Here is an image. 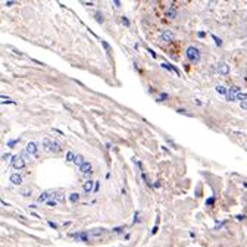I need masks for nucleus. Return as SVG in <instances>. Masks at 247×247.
Listing matches in <instances>:
<instances>
[{
  "label": "nucleus",
  "instance_id": "nucleus-1",
  "mask_svg": "<svg viewBox=\"0 0 247 247\" xmlns=\"http://www.w3.org/2000/svg\"><path fill=\"white\" fill-rule=\"evenodd\" d=\"M43 149L50 151V153H60L62 151V147H60V144L57 141H53V140H49V138L43 140Z\"/></svg>",
  "mask_w": 247,
  "mask_h": 247
},
{
  "label": "nucleus",
  "instance_id": "nucleus-2",
  "mask_svg": "<svg viewBox=\"0 0 247 247\" xmlns=\"http://www.w3.org/2000/svg\"><path fill=\"white\" fill-rule=\"evenodd\" d=\"M185 56H187V59L191 60V62H199L200 50L197 47H194V46H190V47H187V50H185Z\"/></svg>",
  "mask_w": 247,
  "mask_h": 247
},
{
  "label": "nucleus",
  "instance_id": "nucleus-3",
  "mask_svg": "<svg viewBox=\"0 0 247 247\" xmlns=\"http://www.w3.org/2000/svg\"><path fill=\"white\" fill-rule=\"evenodd\" d=\"M25 163H27V160H25L24 157L21 156V153L19 155H15V156L12 157V160H11V166L15 169H22L25 166Z\"/></svg>",
  "mask_w": 247,
  "mask_h": 247
},
{
  "label": "nucleus",
  "instance_id": "nucleus-4",
  "mask_svg": "<svg viewBox=\"0 0 247 247\" xmlns=\"http://www.w3.org/2000/svg\"><path fill=\"white\" fill-rule=\"evenodd\" d=\"M240 93V87L238 85H232L231 88H228V93H227V96H225V100L227 102H234L237 100V94Z\"/></svg>",
  "mask_w": 247,
  "mask_h": 247
},
{
  "label": "nucleus",
  "instance_id": "nucleus-5",
  "mask_svg": "<svg viewBox=\"0 0 247 247\" xmlns=\"http://www.w3.org/2000/svg\"><path fill=\"white\" fill-rule=\"evenodd\" d=\"M160 40H162L163 43H171L174 40V32L169 30L162 31V32H160Z\"/></svg>",
  "mask_w": 247,
  "mask_h": 247
},
{
  "label": "nucleus",
  "instance_id": "nucleus-6",
  "mask_svg": "<svg viewBox=\"0 0 247 247\" xmlns=\"http://www.w3.org/2000/svg\"><path fill=\"white\" fill-rule=\"evenodd\" d=\"M218 72L221 74V75H228V74H229L228 63H225V62H219V63H218Z\"/></svg>",
  "mask_w": 247,
  "mask_h": 247
},
{
  "label": "nucleus",
  "instance_id": "nucleus-7",
  "mask_svg": "<svg viewBox=\"0 0 247 247\" xmlns=\"http://www.w3.org/2000/svg\"><path fill=\"white\" fill-rule=\"evenodd\" d=\"M79 171H81L84 175H91V172H93V166H91L90 162H84L81 166H79Z\"/></svg>",
  "mask_w": 247,
  "mask_h": 247
},
{
  "label": "nucleus",
  "instance_id": "nucleus-8",
  "mask_svg": "<svg viewBox=\"0 0 247 247\" xmlns=\"http://www.w3.org/2000/svg\"><path fill=\"white\" fill-rule=\"evenodd\" d=\"M54 194V191H44V193H41L40 196H38V199H37V202L38 203H47V200L50 199V196H53Z\"/></svg>",
  "mask_w": 247,
  "mask_h": 247
},
{
  "label": "nucleus",
  "instance_id": "nucleus-9",
  "mask_svg": "<svg viewBox=\"0 0 247 247\" xmlns=\"http://www.w3.org/2000/svg\"><path fill=\"white\" fill-rule=\"evenodd\" d=\"M71 237H74L75 240H79V241H88L90 234L88 232H77V234H71Z\"/></svg>",
  "mask_w": 247,
  "mask_h": 247
},
{
  "label": "nucleus",
  "instance_id": "nucleus-10",
  "mask_svg": "<svg viewBox=\"0 0 247 247\" xmlns=\"http://www.w3.org/2000/svg\"><path fill=\"white\" fill-rule=\"evenodd\" d=\"M11 182L15 185H21L22 184V175L21 174H12L11 175Z\"/></svg>",
  "mask_w": 247,
  "mask_h": 247
},
{
  "label": "nucleus",
  "instance_id": "nucleus-11",
  "mask_svg": "<svg viewBox=\"0 0 247 247\" xmlns=\"http://www.w3.org/2000/svg\"><path fill=\"white\" fill-rule=\"evenodd\" d=\"M25 150H27V153H28V155H37V143H34V141L28 143Z\"/></svg>",
  "mask_w": 247,
  "mask_h": 247
},
{
  "label": "nucleus",
  "instance_id": "nucleus-12",
  "mask_svg": "<svg viewBox=\"0 0 247 247\" xmlns=\"http://www.w3.org/2000/svg\"><path fill=\"white\" fill-rule=\"evenodd\" d=\"M94 184L96 182H93V180H87L84 182V191L85 193H90V191H94Z\"/></svg>",
  "mask_w": 247,
  "mask_h": 247
},
{
  "label": "nucleus",
  "instance_id": "nucleus-13",
  "mask_svg": "<svg viewBox=\"0 0 247 247\" xmlns=\"http://www.w3.org/2000/svg\"><path fill=\"white\" fill-rule=\"evenodd\" d=\"M160 66L165 68V69H168V71H171V72H175V74H178V75H180V71H178V69H177L175 66H172V65H169V63H162Z\"/></svg>",
  "mask_w": 247,
  "mask_h": 247
},
{
  "label": "nucleus",
  "instance_id": "nucleus-14",
  "mask_svg": "<svg viewBox=\"0 0 247 247\" xmlns=\"http://www.w3.org/2000/svg\"><path fill=\"white\" fill-rule=\"evenodd\" d=\"M54 199H56L57 203H62V202L65 200V194H63V191H56V193H54Z\"/></svg>",
  "mask_w": 247,
  "mask_h": 247
},
{
  "label": "nucleus",
  "instance_id": "nucleus-15",
  "mask_svg": "<svg viewBox=\"0 0 247 247\" xmlns=\"http://www.w3.org/2000/svg\"><path fill=\"white\" fill-rule=\"evenodd\" d=\"M19 194H21V196H24V197H30V196H31V190L28 187H22V188H19Z\"/></svg>",
  "mask_w": 247,
  "mask_h": 247
},
{
  "label": "nucleus",
  "instance_id": "nucleus-16",
  "mask_svg": "<svg viewBox=\"0 0 247 247\" xmlns=\"http://www.w3.org/2000/svg\"><path fill=\"white\" fill-rule=\"evenodd\" d=\"M165 15L168 16V18H171V19H174V18H177V11H175L174 7H171V9H168L166 12H165Z\"/></svg>",
  "mask_w": 247,
  "mask_h": 247
},
{
  "label": "nucleus",
  "instance_id": "nucleus-17",
  "mask_svg": "<svg viewBox=\"0 0 247 247\" xmlns=\"http://www.w3.org/2000/svg\"><path fill=\"white\" fill-rule=\"evenodd\" d=\"M74 162H75V165H77V166H81V165L84 163V157H83V155H77Z\"/></svg>",
  "mask_w": 247,
  "mask_h": 247
},
{
  "label": "nucleus",
  "instance_id": "nucleus-18",
  "mask_svg": "<svg viewBox=\"0 0 247 247\" xmlns=\"http://www.w3.org/2000/svg\"><path fill=\"white\" fill-rule=\"evenodd\" d=\"M94 19H96L99 24H103V22H104V18H103V15L100 12H94Z\"/></svg>",
  "mask_w": 247,
  "mask_h": 247
},
{
  "label": "nucleus",
  "instance_id": "nucleus-19",
  "mask_svg": "<svg viewBox=\"0 0 247 247\" xmlns=\"http://www.w3.org/2000/svg\"><path fill=\"white\" fill-rule=\"evenodd\" d=\"M78 200H79L78 193H71V196H69V202H71V203H77Z\"/></svg>",
  "mask_w": 247,
  "mask_h": 247
},
{
  "label": "nucleus",
  "instance_id": "nucleus-20",
  "mask_svg": "<svg viewBox=\"0 0 247 247\" xmlns=\"http://www.w3.org/2000/svg\"><path fill=\"white\" fill-rule=\"evenodd\" d=\"M216 91L219 94H224V96H227V93H228V88H225L224 85H216Z\"/></svg>",
  "mask_w": 247,
  "mask_h": 247
},
{
  "label": "nucleus",
  "instance_id": "nucleus-21",
  "mask_svg": "<svg viewBox=\"0 0 247 247\" xmlns=\"http://www.w3.org/2000/svg\"><path fill=\"white\" fill-rule=\"evenodd\" d=\"M103 232H104V229L103 228H94V229H91L88 234L90 235H99V234H103Z\"/></svg>",
  "mask_w": 247,
  "mask_h": 247
},
{
  "label": "nucleus",
  "instance_id": "nucleus-22",
  "mask_svg": "<svg viewBox=\"0 0 247 247\" xmlns=\"http://www.w3.org/2000/svg\"><path fill=\"white\" fill-rule=\"evenodd\" d=\"M75 156H77V155H75L74 151H68L66 153V162H74V160H75Z\"/></svg>",
  "mask_w": 247,
  "mask_h": 247
},
{
  "label": "nucleus",
  "instance_id": "nucleus-23",
  "mask_svg": "<svg viewBox=\"0 0 247 247\" xmlns=\"http://www.w3.org/2000/svg\"><path fill=\"white\" fill-rule=\"evenodd\" d=\"M237 100H240V102H246V100H247V93L240 91V93L237 94Z\"/></svg>",
  "mask_w": 247,
  "mask_h": 247
},
{
  "label": "nucleus",
  "instance_id": "nucleus-24",
  "mask_svg": "<svg viewBox=\"0 0 247 247\" xmlns=\"http://www.w3.org/2000/svg\"><path fill=\"white\" fill-rule=\"evenodd\" d=\"M54 193H56V191H54ZM56 203H57V202H56V199H54V194L53 196H50V199L47 200V206H54Z\"/></svg>",
  "mask_w": 247,
  "mask_h": 247
},
{
  "label": "nucleus",
  "instance_id": "nucleus-25",
  "mask_svg": "<svg viewBox=\"0 0 247 247\" xmlns=\"http://www.w3.org/2000/svg\"><path fill=\"white\" fill-rule=\"evenodd\" d=\"M168 93H160L159 94V97H157V102H163V100H166L168 99Z\"/></svg>",
  "mask_w": 247,
  "mask_h": 247
},
{
  "label": "nucleus",
  "instance_id": "nucleus-26",
  "mask_svg": "<svg viewBox=\"0 0 247 247\" xmlns=\"http://www.w3.org/2000/svg\"><path fill=\"white\" fill-rule=\"evenodd\" d=\"M16 143H19V138L9 140V141H7V146H9V147H15V146H16Z\"/></svg>",
  "mask_w": 247,
  "mask_h": 247
},
{
  "label": "nucleus",
  "instance_id": "nucleus-27",
  "mask_svg": "<svg viewBox=\"0 0 247 247\" xmlns=\"http://www.w3.org/2000/svg\"><path fill=\"white\" fill-rule=\"evenodd\" d=\"M212 38L215 40V43H216V46H219V47L222 46V40H221L219 37H216V36H213V34H212Z\"/></svg>",
  "mask_w": 247,
  "mask_h": 247
},
{
  "label": "nucleus",
  "instance_id": "nucleus-28",
  "mask_svg": "<svg viewBox=\"0 0 247 247\" xmlns=\"http://www.w3.org/2000/svg\"><path fill=\"white\" fill-rule=\"evenodd\" d=\"M12 155H11V153H5V155H3V156H2V159H3V160H7V159H12Z\"/></svg>",
  "mask_w": 247,
  "mask_h": 247
},
{
  "label": "nucleus",
  "instance_id": "nucleus-29",
  "mask_svg": "<svg viewBox=\"0 0 247 247\" xmlns=\"http://www.w3.org/2000/svg\"><path fill=\"white\" fill-rule=\"evenodd\" d=\"M122 22H124V25H125V27H130V19H128V18L122 16Z\"/></svg>",
  "mask_w": 247,
  "mask_h": 247
},
{
  "label": "nucleus",
  "instance_id": "nucleus-30",
  "mask_svg": "<svg viewBox=\"0 0 247 247\" xmlns=\"http://www.w3.org/2000/svg\"><path fill=\"white\" fill-rule=\"evenodd\" d=\"M102 44H103V47L106 49V52H109V50H110V46H109V43H106V41H102Z\"/></svg>",
  "mask_w": 247,
  "mask_h": 247
},
{
  "label": "nucleus",
  "instance_id": "nucleus-31",
  "mask_svg": "<svg viewBox=\"0 0 247 247\" xmlns=\"http://www.w3.org/2000/svg\"><path fill=\"white\" fill-rule=\"evenodd\" d=\"M213 202H215V199H213V197H211V199H207V202H206V205H213Z\"/></svg>",
  "mask_w": 247,
  "mask_h": 247
},
{
  "label": "nucleus",
  "instance_id": "nucleus-32",
  "mask_svg": "<svg viewBox=\"0 0 247 247\" xmlns=\"http://www.w3.org/2000/svg\"><path fill=\"white\" fill-rule=\"evenodd\" d=\"M135 222H138V212H135L134 213V224Z\"/></svg>",
  "mask_w": 247,
  "mask_h": 247
},
{
  "label": "nucleus",
  "instance_id": "nucleus-33",
  "mask_svg": "<svg viewBox=\"0 0 247 247\" xmlns=\"http://www.w3.org/2000/svg\"><path fill=\"white\" fill-rule=\"evenodd\" d=\"M99 188H100V184H99V181H97L96 184H94V191H96V193L99 191Z\"/></svg>",
  "mask_w": 247,
  "mask_h": 247
},
{
  "label": "nucleus",
  "instance_id": "nucleus-34",
  "mask_svg": "<svg viewBox=\"0 0 247 247\" xmlns=\"http://www.w3.org/2000/svg\"><path fill=\"white\" fill-rule=\"evenodd\" d=\"M241 109L247 110V102H241Z\"/></svg>",
  "mask_w": 247,
  "mask_h": 247
},
{
  "label": "nucleus",
  "instance_id": "nucleus-35",
  "mask_svg": "<svg viewBox=\"0 0 247 247\" xmlns=\"http://www.w3.org/2000/svg\"><path fill=\"white\" fill-rule=\"evenodd\" d=\"M147 50H149V53H150L151 56H153V57H156V53H155V52H153L151 49H147Z\"/></svg>",
  "mask_w": 247,
  "mask_h": 247
},
{
  "label": "nucleus",
  "instance_id": "nucleus-36",
  "mask_svg": "<svg viewBox=\"0 0 247 247\" xmlns=\"http://www.w3.org/2000/svg\"><path fill=\"white\" fill-rule=\"evenodd\" d=\"M49 225H50L52 228H56V227H57V225H56V224H54V222H52V221H49Z\"/></svg>",
  "mask_w": 247,
  "mask_h": 247
},
{
  "label": "nucleus",
  "instance_id": "nucleus-37",
  "mask_svg": "<svg viewBox=\"0 0 247 247\" xmlns=\"http://www.w3.org/2000/svg\"><path fill=\"white\" fill-rule=\"evenodd\" d=\"M113 5H115V6H118V7H119V6H121V2H119V0H115V2H113Z\"/></svg>",
  "mask_w": 247,
  "mask_h": 247
},
{
  "label": "nucleus",
  "instance_id": "nucleus-38",
  "mask_svg": "<svg viewBox=\"0 0 247 247\" xmlns=\"http://www.w3.org/2000/svg\"><path fill=\"white\" fill-rule=\"evenodd\" d=\"M197 36H199V37H205L206 34H205V32H203V31H199V32H197Z\"/></svg>",
  "mask_w": 247,
  "mask_h": 247
},
{
  "label": "nucleus",
  "instance_id": "nucleus-39",
  "mask_svg": "<svg viewBox=\"0 0 247 247\" xmlns=\"http://www.w3.org/2000/svg\"><path fill=\"white\" fill-rule=\"evenodd\" d=\"M13 3H15L13 0H7V2H6V5H7V6H11V5H13Z\"/></svg>",
  "mask_w": 247,
  "mask_h": 247
},
{
  "label": "nucleus",
  "instance_id": "nucleus-40",
  "mask_svg": "<svg viewBox=\"0 0 247 247\" xmlns=\"http://www.w3.org/2000/svg\"><path fill=\"white\" fill-rule=\"evenodd\" d=\"M156 232H157V225H156V227H155L153 229H151V234H156Z\"/></svg>",
  "mask_w": 247,
  "mask_h": 247
},
{
  "label": "nucleus",
  "instance_id": "nucleus-41",
  "mask_svg": "<svg viewBox=\"0 0 247 247\" xmlns=\"http://www.w3.org/2000/svg\"><path fill=\"white\" fill-rule=\"evenodd\" d=\"M222 225H224V222H218V224H216V228H221Z\"/></svg>",
  "mask_w": 247,
  "mask_h": 247
}]
</instances>
